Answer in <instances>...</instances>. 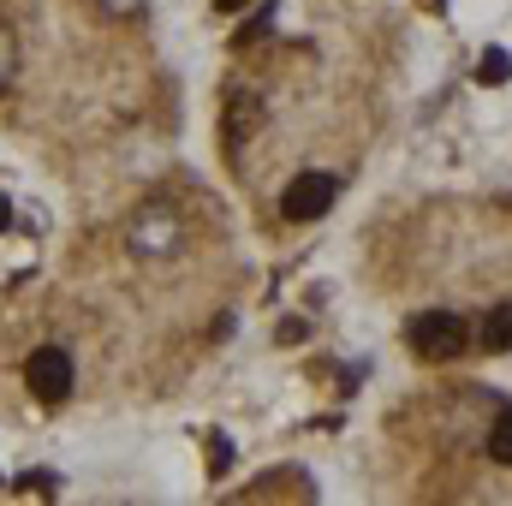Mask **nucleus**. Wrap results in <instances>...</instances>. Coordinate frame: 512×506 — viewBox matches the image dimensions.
<instances>
[{
	"label": "nucleus",
	"instance_id": "1",
	"mask_svg": "<svg viewBox=\"0 0 512 506\" xmlns=\"http://www.w3.org/2000/svg\"><path fill=\"white\" fill-rule=\"evenodd\" d=\"M405 346L423 358V364H453L465 346H471V322L459 310H423L405 322Z\"/></svg>",
	"mask_w": 512,
	"mask_h": 506
},
{
	"label": "nucleus",
	"instance_id": "2",
	"mask_svg": "<svg viewBox=\"0 0 512 506\" xmlns=\"http://www.w3.org/2000/svg\"><path fill=\"white\" fill-rule=\"evenodd\" d=\"M24 381H30V393H36L42 405H60V399L72 393V358H66L60 346H42V352H30Z\"/></svg>",
	"mask_w": 512,
	"mask_h": 506
},
{
	"label": "nucleus",
	"instance_id": "3",
	"mask_svg": "<svg viewBox=\"0 0 512 506\" xmlns=\"http://www.w3.org/2000/svg\"><path fill=\"white\" fill-rule=\"evenodd\" d=\"M334 179L328 173H298L292 185H286V197H280V215L286 221H316V215H328L334 209Z\"/></svg>",
	"mask_w": 512,
	"mask_h": 506
},
{
	"label": "nucleus",
	"instance_id": "4",
	"mask_svg": "<svg viewBox=\"0 0 512 506\" xmlns=\"http://www.w3.org/2000/svg\"><path fill=\"white\" fill-rule=\"evenodd\" d=\"M262 126V102H256L251 90H233L227 96V114H221V137L233 143V149H245V137Z\"/></svg>",
	"mask_w": 512,
	"mask_h": 506
},
{
	"label": "nucleus",
	"instance_id": "5",
	"mask_svg": "<svg viewBox=\"0 0 512 506\" xmlns=\"http://www.w3.org/2000/svg\"><path fill=\"white\" fill-rule=\"evenodd\" d=\"M483 346L489 352H512V304H495L483 316Z\"/></svg>",
	"mask_w": 512,
	"mask_h": 506
},
{
	"label": "nucleus",
	"instance_id": "6",
	"mask_svg": "<svg viewBox=\"0 0 512 506\" xmlns=\"http://www.w3.org/2000/svg\"><path fill=\"white\" fill-rule=\"evenodd\" d=\"M507 78H512V54H507V48H489V54L477 60V84H489V90H495V84H507Z\"/></svg>",
	"mask_w": 512,
	"mask_h": 506
},
{
	"label": "nucleus",
	"instance_id": "7",
	"mask_svg": "<svg viewBox=\"0 0 512 506\" xmlns=\"http://www.w3.org/2000/svg\"><path fill=\"white\" fill-rule=\"evenodd\" d=\"M489 453H495L501 465H512V405L495 417V429H489Z\"/></svg>",
	"mask_w": 512,
	"mask_h": 506
},
{
	"label": "nucleus",
	"instance_id": "8",
	"mask_svg": "<svg viewBox=\"0 0 512 506\" xmlns=\"http://www.w3.org/2000/svg\"><path fill=\"white\" fill-rule=\"evenodd\" d=\"M268 24H274V12H268V6H262V12H256L251 24H239V36H233V48H251L256 36H268Z\"/></svg>",
	"mask_w": 512,
	"mask_h": 506
},
{
	"label": "nucleus",
	"instance_id": "9",
	"mask_svg": "<svg viewBox=\"0 0 512 506\" xmlns=\"http://www.w3.org/2000/svg\"><path fill=\"white\" fill-rule=\"evenodd\" d=\"M6 227H12V203L0 197V233H6Z\"/></svg>",
	"mask_w": 512,
	"mask_h": 506
},
{
	"label": "nucleus",
	"instance_id": "10",
	"mask_svg": "<svg viewBox=\"0 0 512 506\" xmlns=\"http://www.w3.org/2000/svg\"><path fill=\"white\" fill-rule=\"evenodd\" d=\"M215 6H221V12H239V6H245V0H215Z\"/></svg>",
	"mask_w": 512,
	"mask_h": 506
},
{
	"label": "nucleus",
	"instance_id": "11",
	"mask_svg": "<svg viewBox=\"0 0 512 506\" xmlns=\"http://www.w3.org/2000/svg\"><path fill=\"white\" fill-rule=\"evenodd\" d=\"M423 6H447V0H423Z\"/></svg>",
	"mask_w": 512,
	"mask_h": 506
}]
</instances>
